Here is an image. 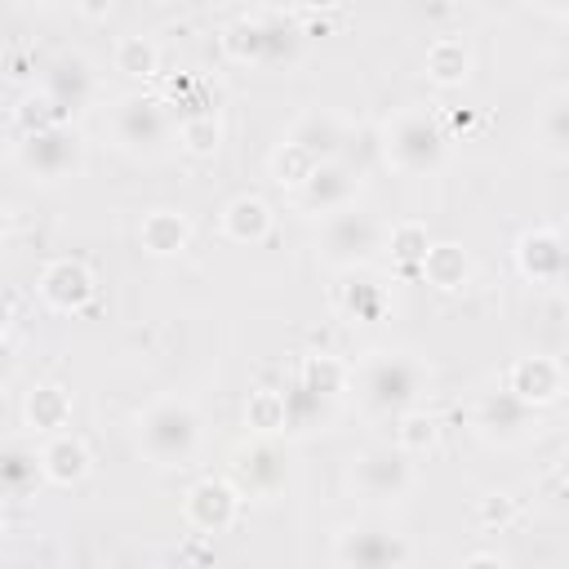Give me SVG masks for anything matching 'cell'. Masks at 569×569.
<instances>
[{
	"label": "cell",
	"mask_w": 569,
	"mask_h": 569,
	"mask_svg": "<svg viewBox=\"0 0 569 569\" xmlns=\"http://www.w3.org/2000/svg\"><path fill=\"white\" fill-rule=\"evenodd\" d=\"M333 307L342 320L351 325H373L391 311V293L382 284V276L356 267V271H338V284H333Z\"/></svg>",
	"instance_id": "15"
},
{
	"label": "cell",
	"mask_w": 569,
	"mask_h": 569,
	"mask_svg": "<svg viewBox=\"0 0 569 569\" xmlns=\"http://www.w3.org/2000/svg\"><path fill=\"white\" fill-rule=\"evenodd\" d=\"M356 191H360L356 173H351L342 160H325V164L307 178V187L298 191V204H302L307 213H316V218H333V213H342V209L356 204Z\"/></svg>",
	"instance_id": "16"
},
{
	"label": "cell",
	"mask_w": 569,
	"mask_h": 569,
	"mask_svg": "<svg viewBox=\"0 0 569 569\" xmlns=\"http://www.w3.org/2000/svg\"><path fill=\"white\" fill-rule=\"evenodd\" d=\"M231 480L240 485L244 498H271V493L284 485V453H280L271 440H253L249 449L236 453Z\"/></svg>",
	"instance_id": "17"
},
{
	"label": "cell",
	"mask_w": 569,
	"mask_h": 569,
	"mask_svg": "<svg viewBox=\"0 0 569 569\" xmlns=\"http://www.w3.org/2000/svg\"><path fill=\"white\" fill-rule=\"evenodd\" d=\"M271 222H276V213H271V204L262 200V196H253V191H244V196H231L227 204H222V218H218V227H222V236L231 240V244H262L267 236H271Z\"/></svg>",
	"instance_id": "19"
},
{
	"label": "cell",
	"mask_w": 569,
	"mask_h": 569,
	"mask_svg": "<svg viewBox=\"0 0 569 569\" xmlns=\"http://www.w3.org/2000/svg\"><path fill=\"white\" fill-rule=\"evenodd\" d=\"M18 164L40 182H62L84 169V138L76 124H49L36 133H18L13 142Z\"/></svg>",
	"instance_id": "7"
},
{
	"label": "cell",
	"mask_w": 569,
	"mask_h": 569,
	"mask_svg": "<svg viewBox=\"0 0 569 569\" xmlns=\"http://www.w3.org/2000/svg\"><path fill=\"white\" fill-rule=\"evenodd\" d=\"M351 391L356 400L378 413V418H400L409 409H418L422 391H427V365L413 351H365L351 365Z\"/></svg>",
	"instance_id": "1"
},
{
	"label": "cell",
	"mask_w": 569,
	"mask_h": 569,
	"mask_svg": "<svg viewBox=\"0 0 569 569\" xmlns=\"http://www.w3.org/2000/svg\"><path fill=\"white\" fill-rule=\"evenodd\" d=\"M476 520H480L485 529L511 525V520H516V498H511V493H485V498H476Z\"/></svg>",
	"instance_id": "35"
},
{
	"label": "cell",
	"mask_w": 569,
	"mask_h": 569,
	"mask_svg": "<svg viewBox=\"0 0 569 569\" xmlns=\"http://www.w3.org/2000/svg\"><path fill=\"white\" fill-rule=\"evenodd\" d=\"M436 240H431V231H427V222H396L391 231H387V253H391V262H400V267H422V258H427V249H431Z\"/></svg>",
	"instance_id": "33"
},
{
	"label": "cell",
	"mask_w": 569,
	"mask_h": 569,
	"mask_svg": "<svg viewBox=\"0 0 569 569\" xmlns=\"http://www.w3.org/2000/svg\"><path fill=\"white\" fill-rule=\"evenodd\" d=\"M422 71H427V80L440 84V89L467 84V76H471V44H467L462 36H436V40L427 44Z\"/></svg>",
	"instance_id": "24"
},
{
	"label": "cell",
	"mask_w": 569,
	"mask_h": 569,
	"mask_svg": "<svg viewBox=\"0 0 569 569\" xmlns=\"http://www.w3.org/2000/svg\"><path fill=\"white\" fill-rule=\"evenodd\" d=\"M556 476H560V485L569 489V445L560 449V458H556Z\"/></svg>",
	"instance_id": "37"
},
{
	"label": "cell",
	"mask_w": 569,
	"mask_h": 569,
	"mask_svg": "<svg viewBox=\"0 0 569 569\" xmlns=\"http://www.w3.org/2000/svg\"><path fill=\"white\" fill-rule=\"evenodd\" d=\"M511 258H516V271L533 284H565V276H569V244L556 227L520 231L511 244Z\"/></svg>",
	"instance_id": "14"
},
{
	"label": "cell",
	"mask_w": 569,
	"mask_h": 569,
	"mask_svg": "<svg viewBox=\"0 0 569 569\" xmlns=\"http://www.w3.org/2000/svg\"><path fill=\"white\" fill-rule=\"evenodd\" d=\"M436 436H440V422L427 409H409V413L396 418V449L409 453V458L413 453H427L436 445Z\"/></svg>",
	"instance_id": "34"
},
{
	"label": "cell",
	"mask_w": 569,
	"mask_h": 569,
	"mask_svg": "<svg viewBox=\"0 0 569 569\" xmlns=\"http://www.w3.org/2000/svg\"><path fill=\"white\" fill-rule=\"evenodd\" d=\"M111 67H116L120 76H129V80H156V76H160V44H156L151 36L129 31V36L116 40Z\"/></svg>",
	"instance_id": "28"
},
{
	"label": "cell",
	"mask_w": 569,
	"mask_h": 569,
	"mask_svg": "<svg viewBox=\"0 0 569 569\" xmlns=\"http://www.w3.org/2000/svg\"><path fill=\"white\" fill-rule=\"evenodd\" d=\"M382 227L373 213H365L360 204L333 213V218H320V231H316V253L325 267L333 271H356L373 258V249H382Z\"/></svg>",
	"instance_id": "6"
},
{
	"label": "cell",
	"mask_w": 569,
	"mask_h": 569,
	"mask_svg": "<svg viewBox=\"0 0 569 569\" xmlns=\"http://www.w3.org/2000/svg\"><path fill=\"white\" fill-rule=\"evenodd\" d=\"M222 142V120L218 111H191V116H178V147L187 156H213Z\"/></svg>",
	"instance_id": "32"
},
{
	"label": "cell",
	"mask_w": 569,
	"mask_h": 569,
	"mask_svg": "<svg viewBox=\"0 0 569 569\" xmlns=\"http://www.w3.org/2000/svg\"><path fill=\"white\" fill-rule=\"evenodd\" d=\"M289 142H298L302 151H311V156L325 164V160H338V156H342L347 129H342V120H338L333 111H320V107H311V111H302V116L293 120V129H289Z\"/></svg>",
	"instance_id": "20"
},
{
	"label": "cell",
	"mask_w": 569,
	"mask_h": 569,
	"mask_svg": "<svg viewBox=\"0 0 569 569\" xmlns=\"http://www.w3.org/2000/svg\"><path fill=\"white\" fill-rule=\"evenodd\" d=\"M458 569H511V565H507L498 551H471V556H467Z\"/></svg>",
	"instance_id": "36"
},
{
	"label": "cell",
	"mask_w": 569,
	"mask_h": 569,
	"mask_svg": "<svg viewBox=\"0 0 569 569\" xmlns=\"http://www.w3.org/2000/svg\"><path fill=\"white\" fill-rule=\"evenodd\" d=\"M293 382H298L307 396H316L320 405H333L342 391H351V365H347L342 356H329V351H320V356H302Z\"/></svg>",
	"instance_id": "22"
},
{
	"label": "cell",
	"mask_w": 569,
	"mask_h": 569,
	"mask_svg": "<svg viewBox=\"0 0 569 569\" xmlns=\"http://www.w3.org/2000/svg\"><path fill=\"white\" fill-rule=\"evenodd\" d=\"M36 293H40V302L49 311L76 316V311H84L93 302L98 280H93L89 262H80V258H49L40 267V276H36Z\"/></svg>",
	"instance_id": "13"
},
{
	"label": "cell",
	"mask_w": 569,
	"mask_h": 569,
	"mask_svg": "<svg viewBox=\"0 0 569 569\" xmlns=\"http://www.w3.org/2000/svg\"><path fill=\"white\" fill-rule=\"evenodd\" d=\"M565 293H569V276H565Z\"/></svg>",
	"instance_id": "38"
},
{
	"label": "cell",
	"mask_w": 569,
	"mask_h": 569,
	"mask_svg": "<svg viewBox=\"0 0 569 569\" xmlns=\"http://www.w3.org/2000/svg\"><path fill=\"white\" fill-rule=\"evenodd\" d=\"M533 138L547 156L569 160V89H556L542 98L538 120H533Z\"/></svg>",
	"instance_id": "26"
},
{
	"label": "cell",
	"mask_w": 569,
	"mask_h": 569,
	"mask_svg": "<svg viewBox=\"0 0 569 569\" xmlns=\"http://www.w3.org/2000/svg\"><path fill=\"white\" fill-rule=\"evenodd\" d=\"M418 276H422L431 289H440V293H458V289L467 284V276H471V258H467L462 244H453V240H436V244L427 249Z\"/></svg>",
	"instance_id": "25"
},
{
	"label": "cell",
	"mask_w": 569,
	"mask_h": 569,
	"mask_svg": "<svg viewBox=\"0 0 569 569\" xmlns=\"http://www.w3.org/2000/svg\"><path fill=\"white\" fill-rule=\"evenodd\" d=\"M133 431H138V453H142L151 467H164V471H169V467H187V462L200 453V440H204V422H200L196 405L182 400V396H160V400H151V405L138 413Z\"/></svg>",
	"instance_id": "4"
},
{
	"label": "cell",
	"mask_w": 569,
	"mask_h": 569,
	"mask_svg": "<svg viewBox=\"0 0 569 569\" xmlns=\"http://www.w3.org/2000/svg\"><path fill=\"white\" fill-rule=\"evenodd\" d=\"M240 507H244V493L231 476H196L182 489V520L200 538H218V533L236 529Z\"/></svg>",
	"instance_id": "10"
},
{
	"label": "cell",
	"mask_w": 569,
	"mask_h": 569,
	"mask_svg": "<svg viewBox=\"0 0 569 569\" xmlns=\"http://www.w3.org/2000/svg\"><path fill=\"white\" fill-rule=\"evenodd\" d=\"M307 27L293 9H249L222 27L218 44L240 67H289L302 49Z\"/></svg>",
	"instance_id": "2"
},
{
	"label": "cell",
	"mask_w": 569,
	"mask_h": 569,
	"mask_svg": "<svg viewBox=\"0 0 569 569\" xmlns=\"http://www.w3.org/2000/svg\"><path fill=\"white\" fill-rule=\"evenodd\" d=\"M244 422H249V431H258V440H271V436L289 431V400H284V391H271V387L249 391Z\"/></svg>",
	"instance_id": "29"
},
{
	"label": "cell",
	"mask_w": 569,
	"mask_h": 569,
	"mask_svg": "<svg viewBox=\"0 0 569 569\" xmlns=\"http://www.w3.org/2000/svg\"><path fill=\"white\" fill-rule=\"evenodd\" d=\"M22 418H27V427L36 431V436H58V431H67V422H71V396H67V387H58V382H36L31 391H27V400H22Z\"/></svg>",
	"instance_id": "23"
},
{
	"label": "cell",
	"mask_w": 569,
	"mask_h": 569,
	"mask_svg": "<svg viewBox=\"0 0 569 569\" xmlns=\"http://www.w3.org/2000/svg\"><path fill=\"white\" fill-rule=\"evenodd\" d=\"M413 485H418V471L409 453H400L396 445H369L351 458V489L369 502H405Z\"/></svg>",
	"instance_id": "9"
},
{
	"label": "cell",
	"mask_w": 569,
	"mask_h": 569,
	"mask_svg": "<svg viewBox=\"0 0 569 569\" xmlns=\"http://www.w3.org/2000/svg\"><path fill=\"white\" fill-rule=\"evenodd\" d=\"M333 560H338V569H405L409 538L382 520H356V525L338 529Z\"/></svg>",
	"instance_id": "8"
},
{
	"label": "cell",
	"mask_w": 569,
	"mask_h": 569,
	"mask_svg": "<svg viewBox=\"0 0 569 569\" xmlns=\"http://www.w3.org/2000/svg\"><path fill=\"white\" fill-rule=\"evenodd\" d=\"M382 156L405 178L436 173L449 156V120L431 107H418V102L396 107L382 120Z\"/></svg>",
	"instance_id": "3"
},
{
	"label": "cell",
	"mask_w": 569,
	"mask_h": 569,
	"mask_svg": "<svg viewBox=\"0 0 569 569\" xmlns=\"http://www.w3.org/2000/svg\"><path fill=\"white\" fill-rule=\"evenodd\" d=\"M111 138L120 151L160 156L169 138H178V120L164 93H124L111 107Z\"/></svg>",
	"instance_id": "5"
},
{
	"label": "cell",
	"mask_w": 569,
	"mask_h": 569,
	"mask_svg": "<svg viewBox=\"0 0 569 569\" xmlns=\"http://www.w3.org/2000/svg\"><path fill=\"white\" fill-rule=\"evenodd\" d=\"M40 93L62 111V120H71L76 111H84L98 93V71L84 53H58L44 62L40 71Z\"/></svg>",
	"instance_id": "12"
},
{
	"label": "cell",
	"mask_w": 569,
	"mask_h": 569,
	"mask_svg": "<svg viewBox=\"0 0 569 569\" xmlns=\"http://www.w3.org/2000/svg\"><path fill=\"white\" fill-rule=\"evenodd\" d=\"M44 480V467H40V449H27V445H9L0 453V485H4V498H27L36 493V485Z\"/></svg>",
	"instance_id": "27"
},
{
	"label": "cell",
	"mask_w": 569,
	"mask_h": 569,
	"mask_svg": "<svg viewBox=\"0 0 569 569\" xmlns=\"http://www.w3.org/2000/svg\"><path fill=\"white\" fill-rule=\"evenodd\" d=\"M138 244H142L151 258H178V253L191 244V222H187V213H178V209H151V213H142V222H138Z\"/></svg>",
	"instance_id": "21"
},
{
	"label": "cell",
	"mask_w": 569,
	"mask_h": 569,
	"mask_svg": "<svg viewBox=\"0 0 569 569\" xmlns=\"http://www.w3.org/2000/svg\"><path fill=\"white\" fill-rule=\"evenodd\" d=\"M565 387H569V378H565V365L556 356H516L502 373V391L533 413L551 409L565 396Z\"/></svg>",
	"instance_id": "11"
},
{
	"label": "cell",
	"mask_w": 569,
	"mask_h": 569,
	"mask_svg": "<svg viewBox=\"0 0 569 569\" xmlns=\"http://www.w3.org/2000/svg\"><path fill=\"white\" fill-rule=\"evenodd\" d=\"M40 467H44V480H49V485L71 489V485H80V480L89 476L93 453H89V445H84L76 431H58V436H49V440L40 445Z\"/></svg>",
	"instance_id": "18"
},
{
	"label": "cell",
	"mask_w": 569,
	"mask_h": 569,
	"mask_svg": "<svg viewBox=\"0 0 569 569\" xmlns=\"http://www.w3.org/2000/svg\"><path fill=\"white\" fill-rule=\"evenodd\" d=\"M267 169H271V178H276L280 187H289V191L298 196V191L307 187V178L320 169V160H316L311 151H302L298 142H289V138H284V142L267 156Z\"/></svg>",
	"instance_id": "31"
},
{
	"label": "cell",
	"mask_w": 569,
	"mask_h": 569,
	"mask_svg": "<svg viewBox=\"0 0 569 569\" xmlns=\"http://www.w3.org/2000/svg\"><path fill=\"white\" fill-rule=\"evenodd\" d=\"M529 413H533V409H525V405H520V400H511L507 391H493V396H485V400H480L476 422H480V431H485V436H502V440H511V436L529 422Z\"/></svg>",
	"instance_id": "30"
}]
</instances>
